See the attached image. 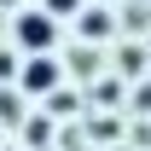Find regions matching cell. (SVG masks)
<instances>
[{
  "mask_svg": "<svg viewBox=\"0 0 151 151\" xmlns=\"http://www.w3.org/2000/svg\"><path fill=\"white\" fill-rule=\"evenodd\" d=\"M58 87H64V64H58L52 52H29L18 70V93L23 99H52Z\"/></svg>",
  "mask_w": 151,
  "mask_h": 151,
  "instance_id": "obj_1",
  "label": "cell"
},
{
  "mask_svg": "<svg viewBox=\"0 0 151 151\" xmlns=\"http://www.w3.org/2000/svg\"><path fill=\"white\" fill-rule=\"evenodd\" d=\"M12 41H18V52H52L58 47V18L47 12V6H35V12H18V23H12Z\"/></svg>",
  "mask_w": 151,
  "mask_h": 151,
  "instance_id": "obj_2",
  "label": "cell"
},
{
  "mask_svg": "<svg viewBox=\"0 0 151 151\" xmlns=\"http://www.w3.org/2000/svg\"><path fill=\"white\" fill-rule=\"evenodd\" d=\"M41 6H47L52 18H70V12H81V0H41Z\"/></svg>",
  "mask_w": 151,
  "mask_h": 151,
  "instance_id": "obj_3",
  "label": "cell"
},
{
  "mask_svg": "<svg viewBox=\"0 0 151 151\" xmlns=\"http://www.w3.org/2000/svg\"><path fill=\"white\" fill-rule=\"evenodd\" d=\"M81 29H87V35H105V29H111V18H105V12H87V18H81Z\"/></svg>",
  "mask_w": 151,
  "mask_h": 151,
  "instance_id": "obj_4",
  "label": "cell"
},
{
  "mask_svg": "<svg viewBox=\"0 0 151 151\" xmlns=\"http://www.w3.org/2000/svg\"><path fill=\"white\" fill-rule=\"evenodd\" d=\"M18 111H23V93H0V116H6V122H12Z\"/></svg>",
  "mask_w": 151,
  "mask_h": 151,
  "instance_id": "obj_5",
  "label": "cell"
},
{
  "mask_svg": "<svg viewBox=\"0 0 151 151\" xmlns=\"http://www.w3.org/2000/svg\"><path fill=\"white\" fill-rule=\"evenodd\" d=\"M23 128H29V145H41V139L52 134V122H41V116H35V122H23Z\"/></svg>",
  "mask_w": 151,
  "mask_h": 151,
  "instance_id": "obj_6",
  "label": "cell"
},
{
  "mask_svg": "<svg viewBox=\"0 0 151 151\" xmlns=\"http://www.w3.org/2000/svg\"><path fill=\"white\" fill-rule=\"evenodd\" d=\"M0 6H18V0H0Z\"/></svg>",
  "mask_w": 151,
  "mask_h": 151,
  "instance_id": "obj_7",
  "label": "cell"
}]
</instances>
